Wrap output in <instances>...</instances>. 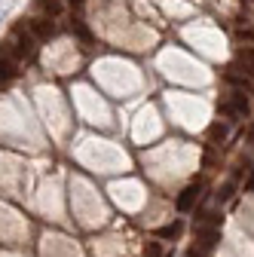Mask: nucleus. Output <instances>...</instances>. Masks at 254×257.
<instances>
[{
  "label": "nucleus",
  "instance_id": "11",
  "mask_svg": "<svg viewBox=\"0 0 254 257\" xmlns=\"http://www.w3.org/2000/svg\"><path fill=\"white\" fill-rule=\"evenodd\" d=\"M144 257H163V245H160V242H147Z\"/></svg>",
  "mask_w": 254,
  "mask_h": 257
},
{
  "label": "nucleus",
  "instance_id": "10",
  "mask_svg": "<svg viewBox=\"0 0 254 257\" xmlns=\"http://www.w3.org/2000/svg\"><path fill=\"white\" fill-rule=\"evenodd\" d=\"M71 31H74L77 37H83V40H89V37H92V34H89V28H86L80 19H74V22H71Z\"/></svg>",
  "mask_w": 254,
  "mask_h": 257
},
{
  "label": "nucleus",
  "instance_id": "9",
  "mask_svg": "<svg viewBox=\"0 0 254 257\" xmlns=\"http://www.w3.org/2000/svg\"><path fill=\"white\" fill-rule=\"evenodd\" d=\"M208 138H211V141H224V138H227V125H224V122H214V125L208 128Z\"/></svg>",
  "mask_w": 254,
  "mask_h": 257
},
{
  "label": "nucleus",
  "instance_id": "8",
  "mask_svg": "<svg viewBox=\"0 0 254 257\" xmlns=\"http://www.w3.org/2000/svg\"><path fill=\"white\" fill-rule=\"evenodd\" d=\"M233 190H236V178H230V181H227L224 187H220V190L214 193V199H217V205H220V202H227V199L233 196Z\"/></svg>",
  "mask_w": 254,
  "mask_h": 257
},
{
  "label": "nucleus",
  "instance_id": "7",
  "mask_svg": "<svg viewBox=\"0 0 254 257\" xmlns=\"http://www.w3.org/2000/svg\"><path fill=\"white\" fill-rule=\"evenodd\" d=\"M19 77V71H16V61H10V58H0V86L4 83H13Z\"/></svg>",
  "mask_w": 254,
  "mask_h": 257
},
{
  "label": "nucleus",
  "instance_id": "1",
  "mask_svg": "<svg viewBox=\"0 0 254 257\" xmlns=\"http://www.w3.org/2000/svg\"><path fill=\"white\" fill-rule=\"evenodd\" d=\"M28 34L37 37V40H52L58 34V25L52 19H31L28 22Z\"/></svg>",
  "mask_w": 254,
  "mask_h": 257
},
{
  "label": "nucleus",
  "instance_id": "3",
  "mask_svg": "<svg viewBox=\"0 0 254 257\" xmlns=\"http://www.w3.org/2000/svg\"><path fill=\"white\" fill-rule=\"evenodd\" d=\"M220 113H224V116H242V113H248V98H245V92H233L230 101L220 104Z\"/></svg>",
  "mask_w": 254,
  "mask_h": 257
},
{
  "label": "nucleus",
  "instance_id": "2",
  "mask_svg": "<svg viewBox=\"0 0 254 257\" xmlns=\"http://www.w3.org/2000/svg\"><path fill=\"white\" fill-rule=\"evenodd\" d=\"M199 196H202V184H199V181H196V184H190V187H184V190H181V196L175 199L178 211H193L196 202H199Z\"/></svg>",
  "mask_w": 254,
  "mask_h": 257
},
{
  "label": "nucleus",
  "instance_id": "4",
  "mask_svg": "<svg viewBox=\"0 0 254 257\" xmlns=\"http://www.w3.org/2000/svg\"><path fill=\"white\" fill-rule=\"evenodd\" d=\"M37 10H40L46 19H58L61 10H65V0H37Z\"/></svg>",
  "mask_w": 254,
  "mask_h": 257
},
{
  "label": "nucleus",
  "instance_id": "5",
  "mask_svg": "<svg viewBox=\"0 0 254 257\" xmlns=\"http://www.w3.org/2000/svg\"><path fill=\"white\" fill-rule=\"evenodd\" d=\"M196 242L202 251H211L220 242V230H196Z\"/></svg>",
  "mask_w": 254,
  "mask_h": 257
},
{
  "label": "nucleus",
  "instance_id": "6",
  "mask_svg": "<svg viewBox=\"0 0 254 257\" xmlns=\"http://www.w3.org/2000/svg\"><path fill=\"white\" fill-rule=\"evenodd\" d=\"M181 233H184V220H172V223H166V227L156 230V236H160V239H169V242H175Z\"/></svg>",
  "mask_w": 254,
  "mask_h": 257
},
{
  "label": "nucleus",
  "instance_id": "12",
  "mask_svg": "<svg viewBox=\"0 0 254 257\" xmlns=\"http://www.w3.org/2000/svg\"><path fill=\"white\" fill-rule=\"evenodd\" d=\"M65 4H68V7H74V10H80V7L86 4V0H65Z\"/></svg>",
  "mask_w": 254,
  "mask_h": 257
}]
</instances>
